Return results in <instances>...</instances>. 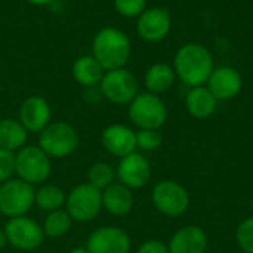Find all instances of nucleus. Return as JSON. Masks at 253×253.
Returning a JSON list of instances; mask_svg holds the SVG:
<instances>
[{"mask_svg": "<svg viewBox=\"0 0 253 253\" xmlns=\"http://www.w3.org/2000/svg\"><path fill=\"white\" fill-rule=\"evenodd\" d=\"M7 245V237H6V233H4V228H0V251L4 249Z\"/></svg>", "mask_w": 253, "mask_h": 253, "instance_id": "2f4dec72", "label": "nucleus"}, {"mask_svg": "<svg viewBox=\"0 0 253 253\" xmlns=\"http://www.w3.org/2000/svg\"><path fill=\"white\" fill-rule=\"evenodd\" d=\"M52 119V110L46 98L31 95L25 98L18 111V120L28 133H40Z\"/></svg>", "mask_w": 253, "mask_h": 253, "instance_id": "4468645a", "label": "nucleus"}, {"mask_svg": "<svg viewBox=\"0 0 253 253\" xmlns=\"http://www.w3.org/2000/svg\"><path fill=\"white\" fill-rule=\"evenodd\" d=\"M92 55L105 71L123 68L132 55V42L123 30L116 27H104L93 36Z\"/></svg>", "mask_w": 253, "mask_h": 253, "instance_id": "f03ea898", "label": "nucleus"}, {"mask_svg": "<svg viewBox=\"0 0 253 253\" xmlns=\"http://www.w3.org/2000/svg\"><path fill=\"white\" fill-rule=\"evenodd\" d=\"M65 199H67V194L58 185H55V184H42L36 190L34 205L40 211H43L46 213H50V212L62 209L65 206Z\"/></svg>", "mask_w": 253, "mask_h": 253, "instance_id": "5701e85b", "label": "nucleus"}, {"mask_svg": "<svg viewBox=\"0 0 253 253\" xmlns=\"http://www.w3.org/2000/svg\"><path fill=\"white\" fill-rule=\"evenodd\" d=\"M114 179H116V170L108 163L104 162L93 163L87 170V184L93 185L101 191L105 190L113 182H116Z\"/></svg>", "mask_w": 253, "mask_h": 253, "instance_id": "393cba45", "label": "nucleus"}, {"mask_svg": "<svg viewBox=\"0 0 253 253\" xmlns=\"http://www.w3.org/2000/svg\"><path fill=\"white\" fill-rule=\"evenodd\" d=\"M252 211H253V197H252Z\"/></svg>", "mask_w": 253, "mask_h": 253, "instance_id": "72a5a7b5", "label": "nucleus"}, {"mask_svg": "<svg viewBox=\"0 0 253 253\" xmlns=\"http://www.w3.org/2000/svg\"><path fill=\"white\" fill-rule=\"evenodd\" d=\"M98 87L101 95L116 105H129L139 93L138 79L126 67L105 71Z\"/></svg>", "mask_w": 253, "mask_h": 253, "instance_id": "6e6552de", "label": "nucleus"}, {"mask_svg": "<svg viewBox=\"0 0 253 253\" xmlns=\"http://www.w3.org/2000/svg\"><path fill=\"white\" fill-rule=\"evenodd\" d=\"M89 253H130V236L120 227L105 225L92 231L86 240Z\"/></svg>", "mask_w": 253, "mask_h": 253, "instance_id": "f8f14e48", "label": "nucleus"}, {"mask_svg": "<svg viewBox=\"0 0 253 253\" xmlns=\"http://www.w3.org/2000/svg\"><path fill=\"white\" fill-rule=\"evenodd\" d=\"M154 208L165 216L179 218L190 208V194L187 188L175 179H163L157 182L151 191Z\"/></svg>", "mask_w": 253, "mask_h": 253, "instance_id": "0eeeda50", "label": "nucleus"}, {"mask_svg": "<svg viewBox=\"0 0 253 253\" xmlns=\"http://www.w3.org/2000/svg\"><path fill=\"white\" fill-rule=\"evenodd\" d=\"M163 136L160 129H139L136 132V148L144 153L156 151L162 147Z\"/></svg>", "mask_w": 253, "mask_h": 253, "instance_id": "a878e982", "label": "nucleus"}, {"mask_svg": "<svg viewBox=\"0 0 253 253\" xmlns=\"http://www.w3.org/2000/svg\"><path fill=\"white\" fill-rule=\"evenodd\" d=\"M4 233L7 245L24 252L39 249L46 239L43 227L27 215L10 218L4 225Z\"/></svg>", "mask_w": 253, "mask_h": 253, "instance_id": "9d476101", "label": "nucleus"}, {"mask_svg": "<svg viewBox=\"0 0 253 253\" xmlns=\"http://www.w3.org/2000/svg\"><path fill=\"white\" fill-rule=\"evenodd\" d=\"M175 70L168 62H154L151 64L144 74V86L147 92L154 95H162L170 90L176 82Z\"/></svg>", "mask_w": 253, "mask_h": 253, "instance_id": "412c9836", "label": "nucleus"}, {"mask_svg": "<svg viewBox=\"0 0 253 253\" xmlns=\"http://www.w3.org/2000/svg\"><path fill=\"white\" fill-rule=\"evenodd\" d=\"M52 172L50 157L39 145H24L15 153V175L36 187L47 181Z\"/></svg>", "mask_w": 253, "mask_h": 253, "instance_id": "39448f33", "label": "nucleus"}, {"mask_svg": "<svg viewBox=\"0 0 253 253\" xmlns=\"http://www.w3.org/2000/svg\"><path fill=\"white\" fill-rule=\"evenodd\" d=\"M68 253H89L86 251V248H74V249H71Z\"/></svg>", "mask_w": 253, "mask_h": 253, "instance_id": "473e14b6", "label": "nucleus"}, {"mask_svg": "<svg viewBox=\"0 0 253 253\" xmlns=\"http://www.w3.org/2000/svg\"><path fill=\"white\" fill-rule=\"evenodd\" d=\"M135 205V197L130 188L120 182H113L102 190V209L114 216H126Z\"/></svg>", "mask_w": 253, "mask_h": 253, "instance_id": "6ab92c4d", "label": "nucleus"}, {"mask_svg": "<svg viewBox=\"0 0 253 253\" xmlns=\"http://www.w3.org/2000/svg\"><path fill=\"white\" fill-rule=\"evenodd\" d=\"M236 242L245 253H253V216L239 224L236 230Z\"/></svg>", "mask_w": 253, "mask_h": 253, "instance_id": "cd10ccee", "label": "nucleus"}, {"mask_svg": "<svg viewBox=\"0 0 253 253\" xmlns=\"http://www.w3.org/2000/svg\"><path fill=\"white\" fill-rule=\"evenodd\" d=\"M136 253H169V249L163 242L157 239H148L139 245Z\"/></svg>", "mask_w": 253, "mask_h": 253, "instance_id": "c756f323", "label": "nucleus"}, {"mask_svg": "<svg viewBox=\"0 0 253 253\" xmlns=\"http://www.w3.org/2000/svg\"><path fill=\"white\" fill-rule=\"evenodd\" d=\"M206 86L218 101H230L242 92L243 77L240 71L231 65H218L213 68Z\"/></svg>", "mask_w": 253, "mask_h": 253, "instance_id": "2eb2a0df", "label": "nucleus"}, {"mask_svg": "<svg viewBox=\"0 0 253 253\" xmlns=\"http://www.w3.org/2000/svg\"><path fill=\"white\" fill-rule=\"evenodd\" d=\"M101 144L114 157H125L136 151V132L122 123L108 125L101 133Z\"/></svg>", "mask_w": 253, "mask_h": 253, "instance_id": "dca6fc26", "label": "nucleus"}, {"mask_svg": "<svg viewBox=\"0 0 253 253\" xmlns=\"http://www.w3.org/2000/svg\"><path fill=\"white\" fill-rule=\"evenodd\" d=\"M136 34L147 43L163 42L172 30V15L166 7H147L136 18Z\"/></svg>", "mask_w": 253, "mask_h": 253, "instance_id": "9b49d317", "label": "nucleus"}, {"mask_svg": "<svg viewBox=\"0 0 253 253\" xmlns=\"http://www.w3.org/2000/svg\"><path fill=\"white\" fill-rule=\"evenodd\" d=\"M218 104L219 101L206 84L190 87L185 95V108L196 120H206L212 117L218 108Z\"/></svg>", "mask_w": 253, "mask_h": 253, "instance_id": "a211bd4d", "label": "nucleus"}, {"mask_svg": "<svg viewBox=\"0 0 253 253\" xmlns=\"http://www.w3.org/2000/svg\"><path fill=\"white\" fill-rule=\"evenodd\" d=\"M64 208L74 222H90L102 211V191L87 182L79 184L67 194Z\"/></svg>", "mask_w": 253, "mask_h": 253, "instance_id": "423d86ee", "label": "nucleus"}, {"mask_svg": "<svg viewBox=\"0 0 253 253\" xmlns=\"http://www.w3.org/2000/svg\"><path fill=\"white\" fill-rule=\"evenodd\" d=\"M36 188L19 178L0 184V213L6 218L24 216L34 206Z\"/></svg>", "mask_w": 253, "mask_h": 253, "instance_id": "1a4fd4ad", "label": "nucleus"}, {"mask_svg": "<svg viewBox=\"0 0 253 253\" xmlns=\"http://www.w3.org/2000/svg\"><path fill=\"white\" fill-rule=\"evenodd\" d=\"M73 222L74 221L71 219L68 212L65 209H59V211L47 213V216H46L42 227H43V231H44L46 237L59 239V237L65 236L71 230Z\"/></svg>", "mask_w": 253, "mask_h": 253, "instance_id": "b1692460", "label": "nucleus"}, {"mask_svg": "<svg viewBox=\"0 0 253 253\" xmlns=\"http://www.w3.org/2000/svg\"><path fill=\"white\" fill-rule=\"evenodd\" d=\"M113 4L123 18H138L148 7V0H113Z\"/></svg>", "mask_w": 253, "mask_h": 253, "instance_id": "bb28decb", "label": "nucleus"}, {"mask_svg": "<svg viewBox=\"0 0 253 253\" xmlns=\"http://www.w3.org/2000/svg\"><path fill=\"white\" fill-rule=\"evenodd\" d=\"M30 4L33 6H39V7H43V6H50L52 3H55L56 0H27Z\"/></svg>", "mask_w": 253, "mask_h": 253, "instance_id": "7c9ffc66", "label": "nucleus"}, {"mask_svg": "<svg viewBox=\"0 0 253 253\" xmlns=\"http://www.w3.org/2000/svg\"><path fill=\"white\" fill-rule=\"evenodd\" d=\"M28 139V132L18 119H0V148L16 153Z\"/></svg>", "mask_w": 253, "mask_h": 253, "instance_id": "4be33fe9", "label": "nucleus"}, {"mask_svg": "<svg viewBox=\"0 0 253 253\" xmlns=\"http://www.w3.org/2000/svg\"><path fill=\"white\" fill-rule=\"evenodd\" d=\"M127 116L138 129H162L168 122V107L160 95L139 92L127 105Z\"/></svg>", "mask_w": 253, "mask_h": 253, "instance_id": "7ed1b4c3", "label": "nucleus"}, {"mask_svg": "<svg viewBox=\"0 0 253 253\" xmlns=\"http://www.w3.org/2000/svg\"><path fill=\"white\" fill-rule=\"evenodd\" d=\"M71 74L77 84L86 89H92V87L99 86L105 74V70L98 62V59L90 53V55H82L74 61Z\"/></svg>", "mask_w": 253, "mask_h": 253, "instance_id": "aec40b11", "label": "nucleus"}, {"mask_svg": "<svg viewBox=\"0 0 253 253\" xmlns=\"http://www.w3.org/2000/svg\"><path fill=\"white\" fill-rule=\"evenodd\" d=\"M209 239L199 225H185L179 228L169 240V253H206Z\"/></svg>", "mask_w": 253, "mask_h": 253, "instance_id": "f3484780", "label": "nucleus"}, {"mask_svg": "<svg viewBox=\"0 0 253 253\" xmlns=\"http://www.w3.org/2000/svg\"><path fill=\"white\" fill-rule=\"evenodd\" d=\"M15 175V153L0 148V184L9 181Z\"/></svg>", "mask_w": 253, "mask_h": 253, "instance_id": "c85d7f7f", "label": "nucleus"}, {"mask_svg": "<svg viewBox=\"0 0 253 253\" xmlns=\"http://www.w3.org/2000/svg\"><path fill=\"white\" fill-rule=\"evenodd\" d=\"M80 144L79 132L67 122H50L39 133V147L50 159H65L71 156Z\"/></svg>", "mask_w": 253, "mask_h": 253, "instance_id": "20e7f679", "label": "nucleus"}, {"mask_svg": "<svg viewBox=\"0 0 253 253\" xmlns=\"http://www.w3.org/2000/svg\"><path fill=\"white\" fill-rule=\"evenodd\" d=\"M172 67L176 79L190 89L206 84L216 65L208 46L197 42H190L176 50Z\"/></svg>", "mask_w": 253, "mask_h": 253, "instance_id": "f257e3e1", "label": "nucleus"}, {"mask_svg": "<svg viewBox=\"0 0 253 253\" xmlns=\"http://www.w3.org/2000/svg\"><path fill=\"white\" fill-rule=\"evenodd\" d=\"M151 173L153 170L148 159L138 151L122 157L116 168V178L130 190L144 188L150 182Z\"/></svg>", "mask_w": 253, "mask_h": 253, "instance_id": "ddd939ff", "label": "nucleus"}]
</instances>
